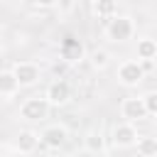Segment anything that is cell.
<instances>
[{
    "label": "cell",
    "instance_id": "5",
    "mask_svg": "<svg viewBox=\"0 0 157 157\" xmlns=\"http://www.w3.org/2000/svg\"><path fill=\"white\" fill-rule=\"evenodd\" d=\"M137 137H140V132H137L135 123H128V120H123V123L113 125L110 140H113V145H115V147H120V150L135 147V145H137Z\"/></svg>",
    "mask_w": 157,
    "mask_h": 157
},
{
    "label": "cell",
    "instance_id": "16",
    "mask_svg": "<svg viewBox=\"0 0 157 157\" xmlns=\"http://www.w3.org/2000/svg\"><path fill=\"white\" fill-rule=\"evenodd\" d=\"M88 59H91V66H93L96 71H103V69L110 64V54H108L105 49H93V52L88 54Z\"/></svg>",
    "mask_w": 157,
    "mask_h": 157
},
{
    "label": "cell",
    "instance_id": "8",
    "mask_svg": "<svg viewBox=\"0 0 157 157\" xmlns=\"http://www.w3.org/2000/svg\"><path fill=\"white\" fill-rule=\"evenodd\" d=\"M42 145H47L49 150H59V147H64L66 145V137H69V132H66V128L64 125H59V123H54V125H47L44 130H42Z\"/></svg>",
    "mask_w": 157,
    "mask_h": 157
},
{
    "label": "cell",
    "instance_id": "2",
    "mask_svg": "<svg viewBox=\"0 0 157 157\" xmlns=\"http://www.w3.org/2000/svg\"><path fill=\"white\" fill-rule=\"evenodd\" d=\"M49 101L44 96H29L25 98V103L20 105V118L27 120V123H39L49 115Z\"/></svg>",
    "mask_w": 157,
    "mask_h": 157
},
{
    "label": "cell",
    "instance_id": "3",
    "mask_svg": "<svg viewBox=\"0 0 157 157\" xmlns=\"http://www.w3.org/2000/svg\"><path fill=\"white\" fill-rule=\"evenodd\" d=\"M145 66H142V61L137 59H125V61H120V66H118V81L123 83V86H128V88H135V86H140L142 81H145Z\"/></svg>",
    "mask_w": 157,
    "mask_h": 157
},
{
    "label": "cell",
    "instance_id": "6",
    "mask_svg": "<svg viewBox=\"0 0 157 157\" xmlns=\"http://www.w3.org/2000/svg\"><path fill=\"white\" fill-rule=\"evenodd\" d=\"M44 98L49 101L52 108H61V105H66V103L71 101V83L64 81V78H54V81L47 86Z\"/></svg>",
    "mask_w": 157,
    "mask_h": 157
},
{
    "label": "cell",
    "instance_id": "7",
    "mask_svg": "<svg viewBox=\"0 0 157 157\" xmlns=\"http://www.w3.org/2000/svg\"><path fill=\"white\" fill-rule=\"evenodd\" d=\"M12 74L17 76L22 88H32L42 78V71H39V66L34 61H17V64H12Z\"/></svg>",
    "mask_w": 157,
    "mask_h": 157
},
{
    "label": "cell",
    "instance_id": "14",
    "mask_svg": "<svg viewBox=\"0 0 157 157\" xmlns=\"http://www.w3.org/2000/svg\"><path fill=\"white\" fill-rule=\"evenodd\" d=\"M135 147H137L140 157H157V137L155 135H140Z\"/></svg>",
    "mask_w": 157,
    "mask_h": 157
},
{
    "label": "cell",
    "instance_id": "19",
    "mask_svg": "<svg viewBox=\"0 0 157 157\" xmlns=\"http://www.w3.org/2000/svg\"><path fill=\"white\" fill-rule=\"evenodd\" d=\"M15 157H32V155H25V152H17Z\"/></svg>",
    "mask_w": 157,
    "mask_h": 157
},
{
    "label": "cell",
    "instance_id": "15",
    "mask_svg": "<svg viewBox=\"0 0 157 157\" xmlns=\"http://www.w3.org/2000/svg\"><path fill=\"white\" fill-rule=\"evenodd\" d=\"M93 12L103 20H110L118 15V0H93Z\"/></svg>",
    "mask_w": 157,
    "mask_h": 157
},
{
    "label": "cell",
    "instance_id": "18",
    "mask_svg": "<svg viewBox=\"0 0 157 157\" xmlns=\"http://www.w3.org/2000/svg\"><path fill=\"white\" fill-rule=\"evenodd\" d=\"M37 7H42V10H49V7H56L61 0H32Z\"/></svg>",
    "mask_w": 157,
    "mask_h": 157
},
{
    "label": "cell",
    "instance_id": "1",
    "mask_svg": "<svg viewBox=\"0 0 157 157\" xmlns=\"http://www.w3.org/2000/svg\"><path fill=\"white\" fill-rule=\"evenodd\" d=\"M103 37L108 42H128L135 37V20L130 15H115L110 20H105V27H103Z\"/></svg>",
    "mask_w": 157,
    "mask_h": 157
},
{
    "label": "cell",
    "instance_id": "17",
    "mask_svg": "<svg viewBox=\"0 0 157 157\" xmlns=\"http://www.w3.org/2000/svg\"><path fill=\"white\" fill-rule=\"evenodd\" d=\"M142 101H145V105H147V113H150V115H157V91H147V93L142 96Z\"/></svg>",
    "mask_w": 157,
    "mask_h": 157
},
{
    "label": "cell",
    "instance_id": "13",
    "mask_svg": "<svg viewBox=\"0 0 157 157\" xmlns=\"http://www.w3.org/2000/svg\"><path fill=\"white\" fill-rule=\"evenodd\" d=\"M83 145H86V150H88V152H93V155L105 152V137H103L98 130H88V132H86V137H83Z\"/></svg>",
    "mask_w": 157,
    "mask_h": 157
},
{
    "label": "cell",
    "instance_id": "4",
    "mask_svg": "<svg viewBox=\"0 0 157 157\" xmlns=\"http://www.w3.org/2000/svg\"><path fill=\"white\" fill-rule=\"evenodd\" d=\"M120 115L128 123H142L145 118H150L142 96H128V98H123L120 101Z\"/></svg>",
    "mask_w": 157,
    "mask_h": 157
},
{
    "label": "cell",
    "instance_id": "9",
    "mask_svg": "<svg viewBox=\"0 0 157 157\" xmlns=\"http://www.w3.org/2000/svg\"><path fill=\"white\" fill-rule=\"evenodd\" d=\"M59 54H61V59H64L66 64H78V61L86 56L83 44H81L76 37H64V42L59 44Z\"/></svg>",
    "mask_w": 157,
    "mask_h": 157
},
{
    "label": "cell",
    "instance_id": "10",
    "mask_svg": "<svg viewBox=\"0 0 157 157\" xmlns=\"http://www.w3.org/2000/svg\"><path fill=\"white\" fill-rule=\"evenodd\" d=\"M20 81L12 74V69H2L0 71V98H15L20 93Z\"/></svg>",
    "mask_w": 157,
    "mask_h": 157
},
{
    "label": "cell",
    "instance_id": "11",
    "mask_svg": "<svg viewBox=\"0 0 157 157\" xmlns=\"http://www.w3.org/2000/svg\"><path fill=\"white\" fill-rule=\"evenodd\" d=\"M39 142H42V137H39L34 130H20V135H17V140H15V150H17V152H25V155H32Z\"/></svg>",
    "mask_w": 157,
    "mask_h": 157
},
{
    "label": "cell",
    "instance_id": "12",
    "mask_svg": "<svg viewBox=\"0 0 157 157\" xmlns=\"http://www.w3.org/2000/svg\"><path fill=\"white\" fill-rule=\"evenodd\" d=\"M137 59L140 61H155L157 59V39H152V37L137 39Z\"/></svg>",
    "mask_w": 157,
    "mask_h": 157
}]
</instances>
